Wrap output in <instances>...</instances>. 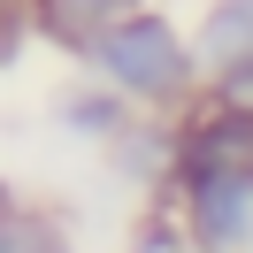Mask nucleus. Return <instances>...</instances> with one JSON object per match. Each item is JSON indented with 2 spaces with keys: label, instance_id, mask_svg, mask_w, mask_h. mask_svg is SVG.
I'll use <instances>...</instances> for the list:
<instances>
[{
  "label": "nucleus",
  "instance_id": "nucleus-3",
  "mask_svg": "<svg viewBox=\"0 0 253 253\" xmlns=\"http://www.w3.org/2000/svg\"><path fill=\"white\" fill-rule=\"evenodd\" d=\"M192 253H253V169L246 176H184L169 192Z\"/></svg>",
  "mask_w": 253,
  "mask_h": 253
},
{
  "label": "nucleus",
  "instance_id": "nucleus-4",
  "mask_svg": "<svg viewBox=\"0 0 253 253\" xmlns=\"http://www.w3.org/2000/svg\"><path fill=\"white\" fill-rule=\"evenodd\" d=\"M16 8L31 16V31L46 39V46L84 54L100 31H115V23H130V16H146L154 0H16Z\"/></svg>",
  "mask_w": 253,
  "mask_h": 253
},
{
  "label": "nucleus",
  "instance_id": "nucleus-2",
  "mask_svg": "<svg viewBox=\"0 0 253 253\" xmlns=\"http://www.w3.org/2000/svg\"><path fill=\"white\" fill-rule=\"evenodd\" d=\"M253 169V108L200 92L176 115V184L184 176H246Z\"/></svg>",
  "mask_w": 253,
  "mask_h": 253
},
{
  "label": "nucleus",
  "instance_id": "nucleus-6",
  "mask_svg": "<svg viewBox=\"0 0 253 253\" xmlns=\"http://www.w3.org/2000/svg\"><path fill=\"white\" fill-rule=\"evenodd\" d=\"M192 46H200L207 77H222V69L253 62V0H207L200 23H192Z\"/></svg>",
  "mask_w": 253,
  "mask_h": 253
},
{
  "label": "nucleus",
  "instance_id": "nucleus-7",
  "mask_svg": "<svg viewBox=\"0 0 253 253\" xmlns=\"http://www.w3.org/2000/svg\"><path fill=\"white\" fill-rule=\"evenodd\" d=\"M0 253H77L69 246V230H62V215L54 207H39V200H8V222H0Z\"/></svg>",
  "mask_w": 253,
  "mask_h": 253
},
{
  "label": "nucleus",
  "instance_id": "nucleus-1",
  "mask_svg": "<svg viewBox=\"0 0 253 253\" xmlns=\"http://www.w3.org/2000/svg\"><path fill=\"white\" fill-rule=\"evenodd\" d=\"M77 62H84V77L115 84V92H123L130 108H146V115H184L192 100L207 92V62H200V46H192V31L176 16H161V8L100 31Z\"/></svg>",
  "mask_w": 253,
  "mask_h": 253
},
{
  "label": "nucleus",
  "instance_id": "nucleus-5",
  "mask_svg": "<svg viewBox=\"0 0 253 253\" xmlns=\"http://www.w3.org/2000/svg\"><path fill=\"white\" fill-rule=\"evenodd\" d=\"M146 108H130L123 92H115V84H100V77H84V84H69L62 100H54V123L69 130V138H84V146H100V154H108L115 138H123L130 123H138Z\"/></svg>",
  "mask_w": 253,
  "mask_h": 253
}]
</instances>
